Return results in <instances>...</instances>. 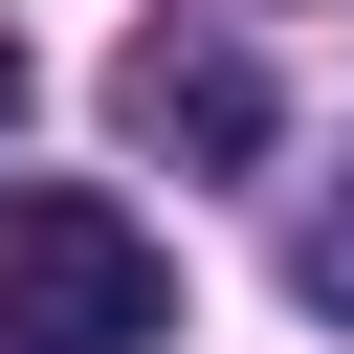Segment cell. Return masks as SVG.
Listing matches in <instances>:
<instances>
[{"mask_svg": "<svg viewBox=\"0 0 354 354\" xmlns=\"http://www.w3.org/2000/svg\"><path fill=\"white\" fill-rule=\"evenodd\" d=\"M177 332V243L88 177H0V354H155Z\"/></svg>", "mask_w": 354, "mask_h": 354, "instance_id": "1", "label": "cell"}, {"mask_svg": "<svg viewBox=\"0 0 354 354\" xmlns=\"http://www.w3.org/2000/svg\"><path fill=\"white\" fill-rule=\"evenodd\" d=\"M133 133H155V155H199V177H243V155L288 133V88H266L243 44H177V22H155V44H133Z\"/></svg>", "mask_w": 354, "mask_h": 354, "instance_id": "2", "label": "cell"}, {"mask_svg": "<svg viewBox=\"0 0 354 354\" xmlns=\"http://www.w3.org/2000/svg\"><path fill=\"white\" fill-rule=\"evenodd\" d=\"M0 111H22V44H0Z\"/></svg>", "mask_w": 354, "mask_h": 354, "instance_id": "3", "label": "cell"}]
</instances>
